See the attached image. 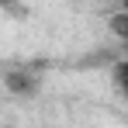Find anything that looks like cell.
I'll use <instances>...</instances> for the list:
<instances>
[{
	"mask_svg": "<svg viewBox=\"0 0 128 128\" xmlns=\"http://www.w3.org/2000/svg\"><path fill=\"white\" fill-rule=\"evenodd\" d=\"M0 83H4L7 94H14V97H24V100H28V97L38 94L42 80H38L35 69H28V66H14V69H7V73L0 76Z\"/></svg>",
	"mask_w": 128,
	"mask_h": 128,
	"instance_id": "6da1fadb",
	"label": "cell"
},
{
	"mask_svg": "<svg viewBox=\"0 0 128 128\" xmlns=\"http://www.w3.org/2000/svg\"><path fill=\"white\" fill-rule=\"evenodd\" d=\"M111 83L118 86V94L128 100V56H121V59L111 62Z\"/></svg>",
	"mask_w": 128,
	"mask_h": 128,
	"instance_id": "7a4b0ae2",
	"label": "cell"
},
{
	"mask_svg": "<svg viewBox=\"0 0 128 128\" xmlns=\"http://www.w3.org/2000/svg\"><path fill=\"white\" fill-rule=\"evenodd\" d=\"M111 31H114V38L125 45V52H128V18L121 14V10H118V14L111 18Z\"/></svg>",
	"mask_w": 128,
	"mask_h": 128,
	"instance_id": "3957f363",
	"label": "cell"
},
{
	"mask_svg": "<svg viewBox=\"0 0 128 128\" xmlns=\"http://www.w3.org/2000/svg\"><path fill=\"white\" fill-rule=\"evenodd\" d=\"M121 14H125V18H128V0H121Z\"/></svg>",
	"mask_w": 128,
	"mask_h": 128,
	"instance_id": "277c9868",
	"label": "cell"
}]
</instances>
